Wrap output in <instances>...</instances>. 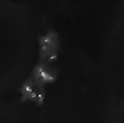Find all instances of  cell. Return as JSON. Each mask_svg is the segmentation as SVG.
Here are the masks:
<instances>
[{"mask_svg": "<svg viewBox=\"0 0 124 123\" xmlns=\"http://www.w3.org/2000/svg\"><path fill=\"white\" fill-rule=\"evenodd\" d=\"M39 43V62L52 65L58 58L60 49V42L58 34L52 30L41 36Z\"/></svg>", "mask_w": 124, "mask_h": 123, "instance_id": "obj_1", "label": "cell"}, {"mask_svg": "<svg viewBox=\"0 0 124 123\" xmlns=\"http://www.w3.org/2000/svg\"><path fill=\"white\" fill-rule=\"evenodd\" d=\"M20 92L22 101L33 102L38 106L43 105L46 98L45 86L37 81L31 75L23 83Z\"/></svg>", "mask_w": 124, "mask_h": 123, "instance_id": "obj_2", "label": "cell"}, {"mask_svg": "<svg viewBox=\"0 0 124 123\" xmlns=\"http://www.w3.org/2000/svg\"><path fill=\"white\" fill-rule=\"evenodd\" d=\"M37 81L46 86L56 81L58 75L57 69L52 65L39 62L34 66L31 74Z\"/></svg>", "mask_w": 124, "mask_h": 123, "instance_id": "obj_3", "label": "cell"}]
</instances>
